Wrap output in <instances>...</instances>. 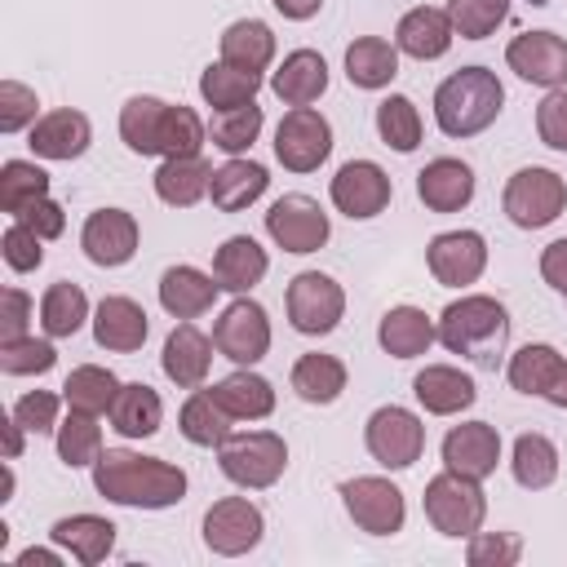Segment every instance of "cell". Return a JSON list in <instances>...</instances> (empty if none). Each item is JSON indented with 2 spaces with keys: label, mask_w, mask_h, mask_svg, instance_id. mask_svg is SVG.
I'll return each mask as SVG.
<instances>
[{
  "label": "cell",
  "mask_w": 567,
  "mask_h": 567,
  "mask_svg": "<svg viewBox=\"0 0 567 567\" xmlns=\"http://www.w3.org/2000/svg\"><path fill=\"white\" fill-rule=\"evenodd\" d=\"M106 416L124 439H151L164 425V399L146 381H128V385H120V394H115Z\"/></svg>",
  "instance_id": "obj_33"
},
{
  "label": "cell",
  "mask_w": 567,
  "mask_h": 567,
  "mask_svg": "<svg viewBox=\"0 0 567 567\" xmlns=\"http://www.w3.org/2000/svg\"><path fill=\"white\" fill-rule=\"evenodd\" d=\"M22 434H27V430H22V425L13 421V412H9V421H4V456H9V461L22 456Z\"/></svg>",
  "instance_id": "obj_61"
},
{
  "label": "cell",
  "mask_w": 567,
  "mask_h": 567,
  "mask_svg": "<svg viewBox=\"0 0 567 567\" xmlns=\"http://www.w3.org/2000/svg\"><path fill=\"white\" fill-rule=\"evenodd\" d=\"M266 270H270V257L252 235H230L213 252V279L221 284V292L244 297L266 279Z\"/></svg>",
  "instance_id": "obj_27"
},
{
  "label": "cell",
  "mask_w": 567,
  "mask_h": 567,
  "mask_svg": "<svg viewBox=\"0 0 567 567\" xmlns=\"http://www.w3.org/2000/svg\"><path fill=\"white\" fill-rule=\"evenodd\" d=\"M266 235L275 239V248L306 257V252H319V248L328 244L332 221H328V213L319 208V199L292 190V195H279V199L266 208Z\"/></svg>",
  "instance_id": "obj_11"
},
{
  "label": "cell",
  "mask_w": 567,
  "mask_h": 567,
  "mask_svg": "<svg viewBox=\"0 0 567 567\" xmlns=\"http://www.w3.org/2000/svg\"><path fill=\"white\" fill-rule=\"evenodd\" d=\"M323 89H328V62L315 49H292L270 75V93L284 106H310L323 97Z\"/></svg>",
  "instance_id": "obj_28"
},
{
  "label": "cell",
  "mask_w": 567,
  "mask_h": 567,
  "mask_svg": "<svg viewBox=\"0 0 567 567\" xmlns=\"http://www.w3.org/2000/svg\"><path fill=\"white\" fill-rule=\"evenodd\" d=\"M53 443H58V461H62L66 470H84V465H93V461L102 456V425H97L93 412L66 408V416L58 421Z\"/></svg>",
  "instance_id": "obj_44"
},
{
  "label": "cell",
  "mask_w": 567,
  "mask_h": 567,
  "mask_svg": "<svg viewBox=\"0 0 567 567\" xmlns=\"http://www.w3.org/2000/svg\"><path fill=\"white\" fill-rule=\"evenodd\" d=\"M120 385H124V381H120L111 368H102V363H80V368L66 372L62 399H66V408H80V412L102 416V412H111Z\"/></svg>",
  "instance_id": "obj_43"
},
{
  "label": "cell",
  "mask_w": 567,
  "mask_h": 567,
  "mask_svg": "<svg viewBox=\"0 0 567 567\" xmlns=\"http://www.w3.org/2000/svg\"><path fill=\"white\" fill-rule=\"evenodd\" d=\"M540 279L554 292H567V235L554 239V244H545V252H540Z\"/></svg>",
  "instance_id": "obj_58"
},
{
  "label": "cell",
  "mask_w": 567,
  "mask_h": 567,
  "mask_svg": "<svg viewBox=\"0 0 567 567\" xmlns=\"http://www.w3.org/2000/svg\"><path fill=\"white\" fill-rule=\"evenodd\" d=\"M208 182L213 168L204 164V155H177L155 168V195L168 208H195L199 199H208Z\"/></svg>",
  "instance_id": "obj_32"
},
{
  "label": "cell",
  "mask_w": 567,
  "mask_h": 567,
  "mask_svg": "<svg viewBox=\"0 0 567 567\" xmlns=\"http://www.w3.org/2000/svg\"><path fill=\"white\" fill-rule=\"evenodd\" d=\"M288 22H310L319 9H323V0H270Z\"/></svg>",
  "instance_id": "obj_59"
},
{
  "label": "cell",
  "mask_w": 567,
  "mask_h": 567,
  "mask_svg": "<svg viewBox=\"0 0 567 567\" xmlns=\"http://www.w3.org/2000/svg\"><path fill=\"white\" fill-rule=\"evenodd\" d=\"M35 563L58 567V563H62V554H58V549H40V545H31V549H22V554H18V567H35Z\"/></svg>",
  "instance_id": "obj_60"
},
{
  "label": "cell",
  "mask_w": 567,
  "mask_h": 567,
  "mask_svg": "<svg viewBox=\"0 0 567 567\" xmlns=\"http://www.w3.org/2000/svg\"><path fill=\"white\" fill-rule=\"evenodd\" d=\"M58 363L53 337H18V341H0V372L4 377H44Z\"/></svg>",
  "instance_id": "obj_49"
},
{
  "label": "cell",
  "mask_w": 567,
  "mask_h": 567,
  "mask_svg": "<svg viewBox=\"0 0 567 567\" xmlns=\"http://www.w3.org/2000/svg\"><path fill=\"white\" fill-rule=\"evenodd\" d=\"M377 341L390 359H416L439 341V323L421 306H390L377 323Z\"/></svg>",
  "instance_id": "obj_30"
},
{
  "label": "cell",
  "mask_w": 567,
  "mask_h": 567,
  "mask_svg": "<svg viewBox=\"0 0 567 567\" xmlns=\"http://www.w3.org/2000/svg\"><path fill=\"white\" fill-rule=\"evenodd\" d=\"M261 124H266V115H261L257 102L230 106V111H217V115L208 120V142H213L221 155H248L252 142L261 137Z\"/></svg>",
  "instance_id": "obj_46"
},
{
  "label": "cell",
  "mask_w": 567,
  "mask_h": 567,
  "mask_svg": "<svg viewBox=\"0 0 567 567\" xmlns=\"http://www.w3.org/2000/svg\"><path fill=\"white\" fill-rule=\"evenodd\" d=\"M49 195V173L35 159H4L0 164V208L18 217L27 204Z\"/></svg>",
  "instance_id": "obj_47"
},
{
  "label": "cell",
  "mask_w": 567,
  "mask_h": 567,
  "mask_svg": "<svg viewBox=\"0 0 567 567\" xmlns=\"http://www.w3.org/2000/svg\"><path fill=\"white\" fill-rule=\"evenodd\" d=\"M425 266L443 288H470L487 270V239L478 230H443L425 244Z\"/></svg>",
  "instance_id": "obj_15"
},
{
  "label": "cell",
  "mask_w": 567,
  "mask_h": 567,
  "mask_svg": "<svg viewBox=\"0 0 567 567\" xmlns=\"http://www.w3.org/2000/svg\"><path fill=\"white\" fill-rule=\"evenodd\" d=\"M439 346L478 363V368H496L505 346H509L505 301H496L487 292H465V297L447 301L443 315H439Z\"/></svg>",
  "instance_id": "obj_2"
},
{
  "label": "cell",
  "mask_w": 567,
  "mask_h": 567,
  "mask_svg": "<svg viewBox=\"0 0 567 567\" xmlns=\"http://www.w3.org/2000/svg\"><path fill=\"white\" fill-rule=\"evenodd\" d=\"M505 66L540 89H567V40L558 31H523L505 44Z\"/></svg>",
  "instance_id": "obj_16"
},
{
  "label": "cell",
  "mask_w": 567,
  "mask_h": 567,
  "mask_svg": "<svg viewBox=\"0 0 567 567\" xmlns=\"http://www.w3.org/2000/svg\"><path fill=\"white\" fill-rule=\"evenodd\" d=\"M509 474L518 487L527 492H545L554 478H558V447L549 434L540 430H527L514 439V452H509Z\"/></svg>",
  "instance_id": "obj_38"
},
{
  "label": "cell",
  "mask_w": 567,
  "mask_h": 567,
  "mask_svg": "<svg viewBox=\"0 0 567 567\" xmlns=\"http://www.w3.org/2000/svg\"><path fill=\"white\" fill-rule=\"evenodd\" d=\"M40 120V97L35 89H27L22 80H4L0 84V133H22Z\"/></svg>",
  "instance_id": "obj_54"
},
{
  "label": "cell",
  "mask_w": 567,
  "mask_h": 567,
  "mask_svg": "<svg viewBox=\"0 0 567 567\" xmlns=\"http://www.w3.org/2000/svg\"><path fill=\"white\" fill-rule=\"evenodd\" d=\"M443 470L465 474V478H487L501 465V430L487 421H461L443 434Z\"/></svg>",
  "instance_id": "obj_18"
},
{
  "label": "cell",
  "mask_w": 567,
  "mask_h": 567,
  "mask_svg": "<svg viewBox=\"0 0 567 567\" xmlns=\"http://www.w3.org/2000/svg\"><path fill=\"white\" fill-rule=\"evenodd\" d=\"M49 540L62 554H71L80 567H97L115 549V523L102 514H66L49 527Z\"/></svg>",
  "instance_id": "obj_25"
},
{
  "label": "cell",
  "mask_w": 567,
  "mask_h": 567,
  "mask_svg": "<svg viewBox=\"0 0 567 567\" xmlns=\"http://www.w3.org/2000/svg\"><path fill=\"white\" fill-rule=\"evenodd\" d=\"M221 284L213 275H204L199 266H168L159 275V306L173 315V319H199L213 310Z\"/></svg>",
  "instance_id": "obj_29"
},
{
  "label": "cell",
  "mask_w": 567,
  "mask_h": 567,
  "mask_svg": "<svg viewBox=\"0 0 567 567\" xmlns=\"http://www.w3.org/2000/svg\"><path fill=\"white\" fill-rule=\"evenodd\" d=\"M84 319H89V297H84L80 284L58 279V284L44 288V297H40V328H44V337H53V341L75 337L84 328Z\"/></svg>",
  "instance_id": "obj_40"
},
{
  "label": "cell",
  "mask_w": 567,
  "mask_h": 567,
  "mask_svg": "<svg viewBox=\"0 0 567 567\" xmlns=\"http://www.w3.org/2000/svg\"><path fill=\"white\" fill-rule=\"evenodd\" d=\"M221 58L244 71H266L275 62V31L261 18H239L221 31Z\"/></svg>",
  "instance_id": "obj_41"
},
{
  "label": "cell",
  "mask_w": 567,
  "mask_h": 567,
  "mask_svg": "<svg viewBox=\"0 0 567 567\" xmlns=\"http://www.w3.org/2000/svg\"><path fill=\"white\" fill-rule=\"evenodd\" d=\"M363 443H368V456L381 465V470H412L425 452V425L412 408H399V403H385L368 416L363 425Z\"/></svg>",
  "instance_id": "obj_8"
},
{
  "label": "cell",
  "mask_w": 567,
  "mask_h": 567,
  "mask_svg": "<svg viewBox=\"0 0 567 567\" xmlns=\"http://www.w3.org/2000/svg\"><path fill=\"white\" fill-rule=\"evenodd\" d=\"M18 221H22V226H31L44 244H49V239H58V235L66 230V213H62V204H58V199H49V195H44V199H35V204H27V208L18 213Z\"/></svg>",
  "instance_id": "obj_57"
},
{
  "label": "cell",
  "mask_w": 567,
  "mask_h": 567,
  "mask_svg": "<svg viewBox=\"0 0 567 567\" xmlns=\"http://www.w3.org/2000/svg\"><path fill=\"white\" fill-rule=\"evenodd\" d=\"M545 399H549L554 408H563V412H567V359H563V368H558V377L549 381V390H545Z\"/></svg>",
  "instance_id": "obj_62"
},
{
  "label": "cell",
  "mask_w": 567,
  "mask_h": 567,
  "mask_svg": "<svg viewBox=\"0 0 567 567\" xmlns=\"http://www.w3.org/2000/svg\"><path fill=\"white\" fill-rule=\"evenodd\" d=\"M284 310L301 337H328L346 315V288L323 270H301L284 288Z\"/></svg>",
  "instance_id": "obj_7"
},
{
  "label": "cell",
  "mask_w": 567,
  "mask_h": 567,
  "mask_svg": "<svg viewBox=\"0 0 567 567\" xmlns=\"http://www.w3.org/2000/svg\"><path fill=\"white\" fill-rule=\"evenodd\" d=\"M213 394L235 421H266L275 412V385L252 368H235L213 385Z\"/></svg>",
  "instance_id": "obj_34"
},
{
  "label": "cell",
  "mask_w": 567,
  "mask_h": 567,
  "mask_svg": "<svg viewBox=\"0 0 567 567\" xmlns=\"http://www.w3.org/2000/svg\"><path fill=\"white\" fill-rule=\"evenodd\" d=\"M213 346H217L221 359H230V363H239V368L261 363L266 350H270V315H266V306L252 301L248 292L235 297V301L217 315V323H213Z\"/></svg>",
  "instance_id": "obj_10"
},
{
  "label": "cell",
  "mask_w": 567,
  "mask_h": 567,
  "mask_svg": "<svg viewBox=\"0 0 567 567\" xmlns=\"http://www.w3.org/2000/svg\"><path fill=\"white\" fill-rule=\"evenodd\" d=\"M93 487L124 509H168L186 496V470L164 456H142L133 447H102L93 461Z\"/></svg>",
  "instance_id": "obj_1"
},
{
  "label": "cell",
  "mask_w": 567,
  "mask_h": 567,
  "mask_svg": "<svg viewBox=\"0 0 567 567\" xmlns=\"http://www.w3.org/2000/svg\"><path fill=\"white\" fill-rule=\"evenodd\" d=\"M452 40H456V27H452L447 9H434V4L408 9V13L399 18V27H394L399 53H408V58H416V62L443 58V53L452 49Z\"/></svg>",
  "instance_id": "obj_24"
},
{
  "label": "cell",
  "mask_w": 567,
  "mask_h": 567,
  "mask_svg": "<svg viewBox=\"0 0 567 567\" xmlns=\"http://www.w3.org/2000/svg\"><path fill=\"white\" fill-rule=\"evenodd\" d=\"M31 297L22 288H4L0 292V341H18L27 337V323H31Z\"/></svg>",
  "instance_id": "obj_56"
},
{
  "label": "cell",
  "mask_w": 567,
  "mask_h": 567,
  "mask_svg": "<svg viewBox=\"0 0 567 567\" xmlns=\"http://www.w3.org/2000/svg\"><path fill=\"white\" fill-rule=\"evenodd\" d=\"M501 208L518 230H545L549 221H558L567 213V182L554 168H540V164L518 168L505 182Z\"/></svg>",
  "instance_id": "obj_6"
},
{
  "label": "cell",
  "mask_w": 567,
  "mask_h": 567,
  "mask_svg": "<svg viewBox=\"0 0 567 567\" xmlns=\"http://www.w3.org/2000/svg\"><path fill=\"white\" fill-rule=\"evenodd\" d=\"M558 368H563L558 346H549V341H527L523 350L509 354L505 377H509V385H514L518 394H536V399H545V390H549V381L558 377Z\"/></svg>",
  "instance_id": "obj_42"
},
{
  "label": "cell",
  "mask_w": 567,
  "mask_h": 567,
  "mask_svg": "<svg viewBox=\"0 0 567 567\" xmlns=\"http://www.w3.org/2000/svg\"><path fill=\"white\" fill-rule=\"evenodd\" d=\"M328 195H332L337 213H346L350 221H368V217L390 208L394 186H390V173L377 159H346L337 168V177L328 182Z\"/></svg>",
  "instance_id": "obj_13"
},
{
  "label": "cell",
  "mask_w": 567,
  "mask_h": 567,
  "mask_svg": "<svg viewBox=\"0 0 567 567\" xmlns=\"http://www.w3.org/2000/svg\"><path fill=\"white\" fill-rule=\"evenodd\" d=\"M536 133L549 151H567V89H549L536 106Z\"/></svg>",
  "instance_id": "obj_55"
},
{
  "label": "cell",
  "mask_w": 567,
  "mask_h": 567,
  "mask_svg": "<svg viewBox=\"0 0 567 567\" xmlns=\"http://www.w3.org/2000/svg\"><path fill=\"white\" fill-rule=\"evenodd\" d=\"M288 381H292V390H297L301 403H319V408H328V403L341 399L350 372H346V363H341L337 354H319V350H310V354H301V359L292 363V377H288Z\"/></svg>",
  "instance_id": "obj_35"
},
{
  "label": "cell",
  "mask_w": 567,
  "mask_h": 567,
  "mask_svg": "<svg viewBox=\"0 0 567 567\" xmlns=\"http://www.w3.org/2000/svg\"><path fill=\"white\" fill-rule=\"evenodd\" d=\"M146 332H151L146 310H142L133 297L111 292V297L97 301V310H93V341H97L102 350H111V354H133V350L146 346Z\"/></svg>",
  "instance_id": "obj_22"
},
{
  "label": "cell",
  "mask_w": 567,
  "mask_h": 567,
  "mask_svg": "<svg viewBox=\"0 0 567 567\" xmlns=\"http://www.w3.org/2000/svg\"><path fill=\"white\" fill-rule=\"evenodd\" d=\"M44 239L31 230V226H22L18 217L4 226V235H0V252H4V266L13 270V275H31V270H40V261H44V248H40Z\"/></svg>",
  "instance_id": "obj_53"
},
{
  "label": "cell",
  "mask_w": 567,
  "mask_h": 567,
  "mask_svg": "<svg viewBox=\"0 0 567 567\" xmlns=\"http://www.w3.org/2000/svg\"><path fill=\"white\" fill-rule=\"evenodd\" d=\"M563 297H567V292H563Z\"/></svg>",
  "instance_id": "obj_63"
},
{
  "label": "cell",
  "mask_w": 567,
  "mask_h": 567,
  "mask_svg": "<svg viewBox=\"0 0 567 567\" xmlns=\"http://www.w3.org/2000/svg\"><path fill=\"white\" fill-rule=\"evenodd\" d=\"M341 505L350 514V523L368 536H394L403 532L408 523V501L403 492L381 478V474H359V478H346L341 483Z\"/></svg>",
  "instance_id": "obj_9"
},
{
  "label": "cell",
  "mask_w": 567,
  "mask_h": 567,
  "mask_svg": "<svg viewBox=\"0 0 567 567\" xmlns=\"http://www.w3.org/2000/svg\"><path fill=\"white\" fill-rule=\"evenodd\" d=\"M377 133L390 151L399 155H412L421 146V111L408 93H390L377 102Z\"/></svg>",
  "instance_id": "obj_45"
},
{
  "label": "cell",
  "mask_w": 567,
  "mask_h": 567,
  "mask_svg": "<svg viewBox=\"0 0 567 567\" xmlns=\"http://www.w3.org/2000/svg\"><path fill=\"white\" fill-rule=\"evenodd\" d=\"M270 186V173L266 164L248 159V155H230L221 168H213V182H208V199L217 213H244L248 204H257Z\"/></svg>",
  "instance_id": "obj_26"
},
{
  "label": "cell",
  "mask_w": 567,
  "mask_h": 567,
  "mask_svg": "<svg viewBox=\"0 0 567 567\" xmlns=\"http://www.w3.org/2000/svg\"><path fill=\"white\" fill-rule=\"evenodd\" d=\"M261 536H266V514L248 496H221L204 514V545L217 558H239V554L257 549Z\"/></svg>",
  "instance_id": "obj_14"
},
{
  "label": "cell",
  "mask_w": 567,
  "mask_h": 567,
  "mask_svg": "<svg viewBox=\"0 0 567 567\" xmlns=\"http://www.w3.org/2000/svg\"><path fill=\"white\" fill-rule=\"evenodd\" d=\"M509 13V0H447V18L461 40H483L492 35Z\"/></svg>",
  "instance_id": "obj_50"
},
{
  "label": "cell",
  "mask_w": 567,
  "mask_h": 567,
  "mask_svg": "<svg viewBox=\"0 0 567 567\" xmlns=\"http://www.w3.org/2000/svg\"><path fill=\"white\" fill-rule=\"evenodd\" d=\"M89 142H93V124H89V115L75 111V106L44 111V115L27 128V146H31L40 159H58V164L80 159V155L89 151Z\"/></svg>",
  "instance_id": "obj_19"
},
{
  "label": "cell",
  "mask_w": 567,
  "mask_h": 567,
  "mask_svg": "<svg viewBox=\"0 0 567 567\" xmlns=\"http://www.w3.org/2000/svg\"><path fill=\"white\" fill-rule=\"evenodd\" d=\"M332 155V124L315 106H292L284 111L275 128V159L288 173H315Z\"/></svg>",
  "instance_id": "obj_12"
},
{
  "label": "cell",
  "mask_w": 567,
  "mask_h": 567,
  "mask_svg": "<svg viewBox=\"0 0 567 567\" xmlns=\"http://www.w3.org/2000/svg\"><path fill=\"white\" fill-rule=\"evenodd\" d=\"M62 394L53 390H27L18 403H13V421L27 430V434H58V412H62Z\"/></svg>",
  "instance_id": "obj_52"
},
{
  "label": "cell",
  "mask_w": 567,
  "mask_h": 567,
  "mask_svg": "<svg viewBox=\"0 0 567 567\" xmlns=\"http://www.w3.org/2000/svg\"><path fill=\"white\" fill-rule=\"evenodd\" d=\"M399 75V44H390L385 35H359L350 49H346V80L354 89H390Z\"/></svg>",
  "instance_id": "obj_31"
},
{
  "label": "cell",
  "mask_w": 567,
  "mask_h": 567,
  "mask_svg": "<svg viewBox=\"0 0 567 567\" xmlns=\"http://www.w3.org/2000/svg\"><path fill=\"white\" fill-rule=\"evenodd\" d=\"M421 505H425L430 527L439 536H452V540H470L483 527V518H487L483 483L478 478H465V474H452V470H443V474H434L425 483Z\"/></svg>",
  "instance_id": "obj_5"
},
{
  "label": "cell",
  "mask_w": 567,
  "mask_h": 567,
  "mask_svg": "<svg viewBox=\"0 0 567 567\" xmlns=\"http://www.w3.org/2000/svg\"><path fill=\"white\" fill-rule=\"evenodd\" d=\"M204 142H208V124H204L190 106H182V102L173 106V102H168V111H164V133H159V155H164V159L199 155Z\"/></svg>",
  "instance_id": "obj_48"
},
{
  "label": "cell",
  "mask_w": 567,
  "mask_h": 567,
  "mask_svg": "<svg viewBox=\"0 0 567 567\" xmlns=\"http://www.w3.org/2000/svg\"><path fill=\"white\" fill-rule=\"evenodd\" d=\"M412 394H416V403L430 416H456V412L474 408V399H478L474 377L461 372V368H452V363H425L412 377Z\"/></svg>",
  "instance_id": "obj_23"
},
{
  "label": "cell",
  "mask_w": 567,
  "mask_h": 567,
  "mask_svg": "<svg viewBox=\"0 0 567 567\" xmlns=\"http://www.w3.org/2000/svg\"><path fill=\"white\" fill-rule=\"evenodd\" d=\"M137 239H142L137 217L124 213V208H97V213H89L84 226H80V248H84V257H89L93 266H102V270L128 266L133 252H137Z\"/></svg>",
  "instance_id": "obj_17"
},
{
  "label": "cell",
  "mask_w": 567,
  "mask_h": 567,
  "mask_svg": "<svg viewBox=\"0 0 567 567\" xmlns=\"http://www.w3.org/2000/svg\"><path fill=\"white\" fill-rule=\"evenodd\" d=\"M505 84L487 66H461L434 89V124L443 137H474L496 124Z\"/></svg>",
  "instance_id": "obj_3"
},
{
  "label": "cell",
  "mask_w": 567,
  "mask_h": 567,
  "mask_svg": "<svg viewBox=\"0 0 567 567\" xmlns=\"http://www.w3.org/2000/svg\"><path fill=\"white\" fill-rule=\"evenodd\" d=\"M257 89H261V71H244L226 58L208 62L204 75H199V97L213 106V111H230V106H248L257 102Z\"/></svg>",
  "instance_id": "obj_37"
},
{
  "label": "cell",
  "mask_w": 567,
  "mask_h": 567,
  "mask_svg": "<svg viewBox=\"0 0 567 567\" xmlns=\"http://www.w3.org/2000/svg\"><path fill=\"white\" fill-rule=\"evenodd\" d=\"M213 337H204L190 319H182L168 337H164V350H159V368L164 377L177 385V390H199L208 381V368H213Z\"/></svg>",
  "instance_id": "obj_20"
},
{
  "label": "cell",
  "mask_w": 567,
  "mask_h": 567,
  "mask_svg": "<svg viewBox=\"0 0 567 567\" xmlns=\"http://www.w3.org/2000/svg\"><path fill=\"white\" fill-rule=\"evenodd\" d=\"M230 412L217 403V394L213 390H190L186 394V403H182V412H177V430H182V439L186 443H195V447H221L226 443V434H230Z\"/></svg>",
  "instance_id": "obj_36"
},
{
  "label": "cell",
  "mask_w": 567,
  "mask_h": 567,
  "mask_svg": "<svg viewBox=\"0 0 567 567\" xmlns=\"http://www.w3.org/2000/svg\"><path fill=\"white\" fill-rule=\"evenodd\" d=\"M217 465L221 474L244 487V492H266L284 478L288 470V443L275 430H244V434H226V443L217 447Z\"/></svg>",
  "instance_id": "obj_4"
},
{
  "label": "cell",
  "mask_w": 567,
  "mask_h": 567,
  "mask_svg": "<svg viewBox=\"0 0 567 567\" xmlns=\"http://www.w3.org/2000/svg\"><path fill=\"white\" fill-rule=\"evenodd\" d=\"M523 558V536L518 532H474L465 545L470 567H514Z\"/></svg>",
  "instance_id": "obj_51"
},
{
  "label": "cell",
  "mask_w": 567,
  "mask_h": 567,
  "mask_svg": "<svg viewBox=\"0 0 567 567\" xmlns=\"http://www.w3.org/2000/svg\"><path fill=\"white\" fill-rule=\"evenodd\" d=\"M416 199L430 213H461L474 199V168L456 155H439L416 173Z\"/></svg>",
  "instance_id": "obj_21"
},
{
  "label": "cell",
  "mask_w": 567,
  "mask_h": 567,
  "mask_svg": "<svg viewBox=\"0 0 567 567\" xmlns=\"http://www.w3.org/2000/svg\"><path fill=\"white\" fill-rule=\"evenodd\" d=\"M164 111L168 102L151 97V93H137L120 106V137L133 155H159V133H164Z\"/></svg>",
  "instance_id": "obj_39"
}]
</instances>
